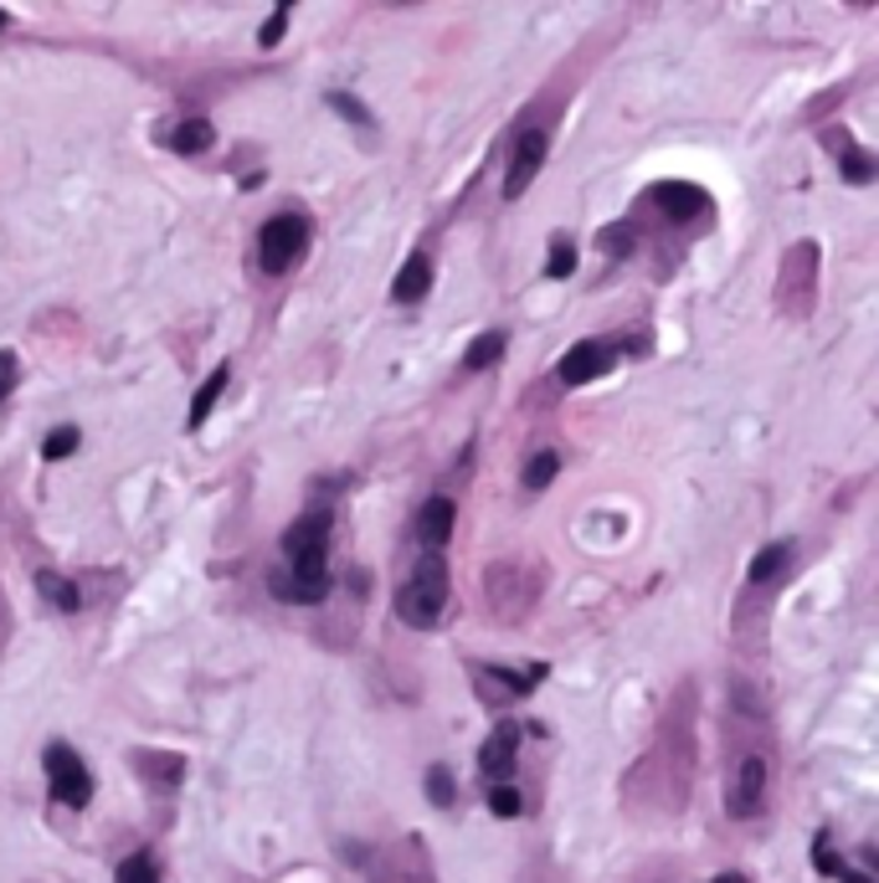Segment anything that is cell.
Segmentation results:
<instances>
[{"mask_svg":"<svg viewBox=\"0 0 879 883\" xmlns=\"http://www.w3.org/2000/svg\"><path fill=\"white\" fill-rule=\"evenodd\" d=\"M284 550H288V575H273V591L284 596V602H325L329 596V509H314L304 520L288 524L284 534Z\"/></svg>","mask_w":879,"mask_h":883,"instance_id":"6da1fadb","label":"cell"},{"mask_svg":"<svg viewBox=\"0 0 879 883\" xmlns=\"http://www.w3.org/2000/svg\"><path fill=\"white\" fill-rule=\"evenodd\" d=\"M448 606V571H442L438 555H422V565L411 571V581L397 591V612L411 627H432Z\"/></svg>","mask_w":879,"mask_h":883,"instance_id":"7a4b0ae2","label":"cell"},{"mask_svg":"<svg viewBox=\"0 0 879 883\" xmlns=\"http://www.w3.org/2000/svg\"><path fill=\"white\" fill-rule=\"evenodd\" d=\"M304 247H309V222L298 211H278L257 232V263H263V273H288L304 257Z\"/></svg>","mask_w":879,"mask_h":883,"instance_id":"3957f363","label":"cell"},{"mask_svg":"<svg viewBox=\"0 0 879 883\" xmlns=\"http://www.w3.org/2000/svg\"><path fill=\"white\" fill-rule=\"evenodd\" d=\"M42 766H47V781H52V797H58L62 807H88V801H93V776H88V766L78 760L72 745L52 740Z\"/></svg>","mask_w":879,"mask_h":883,"instance_id":"277c9868","label":"cell"},{"mask_svg":"<svg viewBox=\"0 0 879 883\" xmlns=\"http://www.w3.org/2000/svg\"><path fill=\"white\" fill-rule=\"evenodd\" d=\"M545 150H551V134L545 129H525L520 140H514V155H510V175H504V196H525L530 181L540 175L545 165Z\"/></svg>","mask_w":879,"mask_h":883,"instance_id":"5b68a950","label":"cell"},{"mask_svg":"<svg viewBox=\"0 0 879 883\" xmlns=\"http://www.w3.org/2000/svg\"><path fill=\"white\" fill-rule=\"evenodd\" d=\"M612 345L607 339H582V345H571L566 355H561V365H555V376H561V386H586V380H602L612 370Z\"/></svg>","mask_w":879,"mask_h":883,"instance_id":"8992f818","label":"cell"},{"mask_svg":"<svg viewBox=\"0 0 879 883\" xmlns=\"http://www.w3.org/2000/svg\"><path fill=\"white\" fill-rule=\"evenodd\" d=\"M766 797V760L762 756H746L736 771V786H730V817H756V807H762Z\"/></svg>","mask_w":879,"mask_h":883,"instance_id":"52a82bcc","label":"cell"},{"mask_svg":"<svg viewBox=\"0 0 879 883\" xmlns=\"http://www.w3.org/2000/svg\"><path fill=\"white\" fill-rule=\"evenodd\" d=\"M453 520H458L453 499H427V504H422V514H417V534H422L427 555H438V550L448 545V534H453Z\"/></svg>","mask_w":879,"mask_h":883,"instance_id":"ba28073f","label":"cell"},{"mask_svg":"<svg viewBox=\"0 0 879 883\" xmlns=\"http://www.w3.org/2000/svg\"><path fill=\"white\" fill-rule=\"evenodd\" d=\"M648 201L653 206H664L668 216H679V222H689V216H705V206H709V196L699 191V185H653L648 191Z\"/></svg>","mask_w":879,"mask_h":883,"instance_id":"9c48e42d","label":"cell"},{"mask_svg":"<svg viewBox=\"0 0 879 883\" xmlns=\"http://www.w3.org/2000/svg\"><path fill=\"white\" fill-rule=\"evenodd\" d=\"M514 745H520V729L499 725L494 735L483 740V750H479V771L494 776V781H504V776H510V766H514Z\"/></svg>","mask_w":879,"mask_h":883,"instance_id":"30bf717a","label":"cell"},{"mask_svg":"<svg viewBox=\"0 0 879 883\" xmlns=\"http://www.w3.org/2000/svg\"><path fill=\"white\" fill-rule=\"evenodd\" d=\"M427 288H432V257L411 253L407 267L397 273V283H391V298L397 304H417V298H427Z\"/></svg>","mask_w":879,"mask_h":883,"instance_id":"8fae6325","label":"cell"},{"mask_svg":"<svg viewBox=\"0 0 879 883\" xmlns=\"http://www.w3.org/2000/svg\"><path fill=\"white\" fill-rule=\"evenodd\" d=\"M793 555H797L793 540H777V545H766L762 555L752 561V586H766V581H777V575L793 565Z\"/></svg>","mask_w":879,"mask_h":883,"instance_id":"7c38bea8","label":"cell"},{"mask_svg":"<svg viewBox=\"0 0 879 883\" xmlns=\"http://www.w3.org/2000/svg\"><path fill=\"white\" fill-rule=\"evenodd\" d=\"M212 140H216V129L206 124V119H185V124L171 129V150H175V155H201Z\"/></svg>","mask_w":879,"mask_h":883,"instance_id":"4fadbf2b","label":"cell"},{"mask_svg":"<svg viewBox=\"0 0 879 883\" xmlns=\"http://www.w3.org/2000/svg\"><path fill=\"white\" fill-rule=\"evenodd\" d=\"M222 391H227V365H222V370H212V376H206V386L196 391V401H191V427H201V421L212 417V407L222 401Z\"/></svg>","mask_w":879,"mask_h":883,"instance_id":"5bb4252c","label":"cell"},{"mask_svg":"<svg viewBox=\"0 0 879 883\" xmlns=\"http://www.w3.org/2000/svg\"><path fill=\"white\" fill-rule=\"evenodd\" d=\"M37 591H42V596H47L52 606H62V612H78V591H72L68 575L42 571V575H37Z\"/></svg>","mask_w":879,"mask_h":883,"instance_id":"9a60e30c","label":"cell"},{"mask_svg":"<svg viewBox=\"0 0 879 883\" xmlns=\"http://www.w3.org/2000/svg\"><path fill=\"white\" fill-rule=\"evenodd\" d=\"M504 345H510V339L499 335V329H489V335H479V345L469 350V360H463V365H469V370H489V365L504 355Z\"/></svg>","mask_w":879,"mask_h":883,"instance_id":"2e32d148","label":"cell"},{"mask_svg":"<svg viewBox=\"0 0 879 883\" xmlns=\"http://www.w3.org/2000/svg\"><path fill=\"white\" fill-rule=\"evenodd\" d=\"M114 883H160L155 858H150V853L124 858V863H119V873H114Z\"/></svg>","mask_w":879,"mask_h":883,"instance_id":"e0dca14e","label":"cell"},{"mask_svg":"<svg viewBox=\"0 0 879 883\" xmlns=\"http://www.w3.org/2000/svg\"><path fill=\"white\" fill-rule=\"evenodd\" d=\"M555 473H561V458L555 452H535L525 463V489H551Z\"/></svg>","mask_w":879,"mask_h":883,"instance_id":"ac0fdd59","label":"cell"},{"mask_svg":"<svg viewBox=\"0 0 879 883\" xmlns=\"http://www.w3.org/2000/svg\"><path fill=\"white\" fill-rule=\"evenodd\" d=\"M812 858H818V869L828 873V879H844V883H875V879H865V873H854L844 858H834L828 853V838H818V848H812Z\"/></svg>","mask_w":879,"mask_h":883,"instance_id":"d6986e66","label":"cell"},{"mask_svg":"<svg viewBox=\"0 0 879 883\" xmlns=\"http://www.w3.org/2000/svg\"><path fill=\"white\" fill-rule=\"evenodd\" d=\"M545 273H551V278H571V273H576V247H571L566 237L551 247V257H545Z\"/></svg>","mask_w":879,"mask_h":883,"instance_id":"ffe728a7","label":"cell"},{"mask_svg":"<svg viewBox=\"0 0 879 883\" xmlns=\"http://www.w3.org/2000/svg\"><path fill=\"white\" fill-rule=\"evenodd\" d=\"M68 452H78V427H62V432H52L42 442V458L47 463H58V458H68Z\"/></svg>","mask_w":879,"mask_h":883,"instance_id":"44dd1931","label":"cell"},{"mask_svg":"<svg viewBox=\"0 0 879 883\" xmlns=\"http://www.w3.org/2000/svg\"><path fill=\"white\" fill-rule=\"evenodd\" d=\"M844 175H849L854 185H869L875 181V160H869L865 150H844Z\"/></svg>","mask_w":879,"mask_h":883,"instance_id":"7402d4cb","label":"cell"},{"mask_svg":"<svg viewBox=\"0 0 879 883\" xmlns=\"http://www.w3.org/2000/svg\"><path fill=\"white\" fill-rule=\"evenodd\" d=\"M489 812H494V817H514V812H520V791H514L510 781H499L494 791H489Z\"/></svg>","mask_w":879,"mask_h":883,"instance_id":"603a6c76","label":"cell"},{"mask_svg":"<svg viewBox=\"0 0 879 883\" xmlns=\"http://www.w3.org/2000/svg\"><path fill=\"white\" fill-rule=\"evenodd\" d=\"M427 797L438 801V807H453V776L442 771V766H432V771H427Z\"/></svg>","mask_w":879,"mask_h":883,"instance_id":"cb8c5ba5","label":"cell"},{"mask_svg":"<svg viewBox=\"0 0 879 883\" xmlns=\"http://www.w3.org/2000/svg\"><path fill=\"white\" fill-rule=\"evenodd\" d=\"M288 11H294V6H288V0H284V6H273L268 27L257 31V42H263V47H278V37H284V31H288Z\"/></svg>","mask_w":879,"mask_h":883,"instance_id":"d4e9b609","label":"cell"},{"mask_svg":"<svg viewBox=\"0 0 879 883\" xmlns=\"http://www.w3.org/2000/svg\"><path fill=\"white\" fill-rule=\"evenodd\" d=\"M329 109H335V113H345V119H350V124H360V129H370V124H376V119H370V113L360 109V103H355L350 93H329Z\"/></svg>","mask_w":879,"mask_h":883,"instance_id":"484cf974","label":"cell"},{"mask_svg":"<svg viewBox=\"0 0 879 883\" xmlns=\"http://www.w3.org/2000/svg\"><path fill=\"white\" fill-rule=\"evenodd\" d=\"M11 386H16V355H0V401L11 396Z\"/></svg>","mask_w":879,"mask_h":883,"instance_id":"4316f807","label":"cell"},{"mask_svg":"<svg viewBox=\"0 0 879 883\" xmlns=\"http://www.w3.org/2000/svg\"><path fill=\"white\" fill-rule=\"evenodd\" d=\"M715 883H746V879H740V873H720V879H715Z\"/></svg>","mask_w":879,"mask_h":883,"instance_id":"83f0119b","label":"cell"},{"mask_svg":"<svg viewBox=\"0 0 879 883\" xmlns=\"http://www.w3.org/2000/svg\"><path fill=\"white\" fill-rule=\"evenodd\" d=\"M0 27H6V11H0Z\"/></svg>","mask_w":879,"mask_h":883,"instance_id":"f1b7e54d","label":"cell"}]
</instances>
